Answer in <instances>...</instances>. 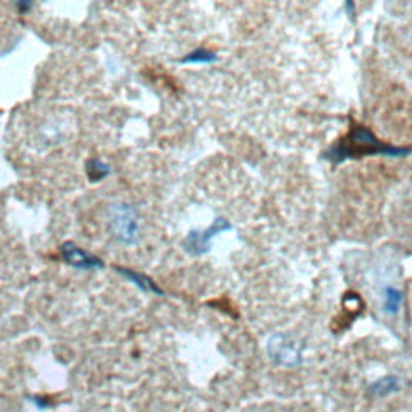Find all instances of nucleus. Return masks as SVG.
Segmentation results:
<instances>
[{
  "label": "nucleus",
  "instance_id": "nucleus-10",
  "mask_svg": "<svg viewBox=\"0 0 412 412\" xmlns=\"http://www.w3.org/2000/svg\"><path fill=\"white\" fill-rule=\"evenodd\" d=\"M218 57L216 53L211 51H206V48H197V51L187 53L185 57L180 60V63L187 65H208L216 62Z\"/></svg>",
  "mask_w": 412,
  "mask_h": 412
},
{
  "label": "nucleus",
  "instance_id": "nucleus-3",
  "mask_svg": "<svg viewBox=\"0 0 412 412\" xmlns=\"http://www.w3.org/2000/svg\"><path fill=\"white\" fill-rule=\"evenodd\" d=\"M230 229H232V226H230L229 221H226L224 218H218L210 227L201 230V232H199V230H192V232L187 234V237L184 240V248L194 256L206 255L211 248V240L214 237H218L219 234L226 232V230Z\"/></svg>",
  "mask_w": 412,
  "mask_h": 412
},
{
  "label": "nucleus",
  "instance_id": "nucleus-2",
  "mask_svg": "<svg viewBox=\"0 0 412 412\" xmlns=\"http://www.w3.org/2000/svg\"><path fill=\"white\" fill-rule=\"evenodd\" d=\"M109 226L119 244L133 246L139 241V216L128 203H117L109 208Z\"/></svg>",
  "mask_w": 412,
  "mask_h": 412
},
{
  "label": "nucleus",
  "instance_id": "nucleus-11",
  "mask_svg": "<svg viewBox=\"0 0 412 412\" xmlns=\"http://www.w3.org/2000/svg\"><path fill=\"white\" fill-rule=\"evenodd\" d=\"M16 8H18L20 15H25L32 8V4H29V2H18V4H16Z\"/></svg>",
  "mask_w": 412,
  "mask_h": 412
},
{
  "label": "nucleus",
  "instance_id": "nucleus-4",
  "mask_svg": "<svg viewBox=\"0 0 412 412\" xmlns=\"http://www.w3.org/2000/svg\"><path fill=\"white\" fill-rule=\"evenodd\" d=\"M60 255L68 266L79 269V271H98V269L105 267V263L100 258L81 248L74 241H65L60 248Z\"/></svg>",
  "mask_w": 412,
  "mask_h": 412
},
{
  "label": "nucleus",
  "instance_id": "nucleus-1",
  "mask_svg": "<svg viewBox=\"0 0 412 412\" xmlns=\"http://www.w3.org/2000/svg\"><path fill=\"white\" fill-rule=\"evenodd\" d=\"M412 150L406 147H393L388 144H383L377 139L376 135L371 133V129L364 128V126L354 124L351 128L350 134L338 140L337 144L328 148L326 153V158L333 164L343 163L351 158H361V157H372V155H383V157H408Z\"/></svg>",
  "mask_w": 412,
  "mask_h": 412
},
{
  "label": "nucleus",
  "instance_id": "nucleus-8",
  "mask_svg": "<svg viewBox=\"0 0 412 412\" xmlns=\"http://www.w3.org/2000/svg\"><path fill=\"white\" fill-rule=\"evenodd\" d=\"M86 173L91 182H100V180L108 178L109 173H112V168L105 161L98 160V158H92V160L87 161Z\"/></svg>",
  "mask_w": 412,
  "mask_h": 412
},
{
  "label": "nucleus",
  "instance_id": "nucleus-6",
  "mask_svg": "<svg viewBox=\"0 0 412 412\" xmlns=\"http://www.w3.org/2000/svg\"><path fill=\"white\" fill-rule=\"evenodd\" d=\"M117 271L124 279H128L129 282H133L137 288H140L142 292L163 295V290L158 287V285L153 282L150 277L145 276V274H140L137 271H133V269H126V267H117Z\"/></svg>",
  "mask_w": 412,
  "mask_h": 412
},
{
  "label": "nucleus",
  "instance_id": "nucleus-9",
  "mask_svg": "<svg viewBox=\"0 0 412 412\" xmlns=\"http://www.w3.org/2000/svg\"><path fill=\"white\" fill-rule=\"evenodd\" d=\"M403 300H404V295L401 290L394 287L385 288V301H383L385 312H388V314H397V312L401 310V306H403Z\"/></svg>",
  "mask_w": 412,
  "mask_h": 412
},
{
  "label": "nucleus",
  "instance_id": "nucleus-5",
  "mask_svg": "<svg viewBox=\"0 0 412 412\" xmlns=\"http://www.w3.org/2000/svg\"><path fill=\"white\" fill-rule=\"evenodd\" d=\"M267 353L277 364L296 366L301 362V351L287 335H274L267 343Z\"/></svg>",
  "mask_w": 412,
  "mask_h": 412
},
{
  "label": "nucleus",
  "instance_id": "nucleus-7",
  "mask_svg": "<svg viewBox=\"0 0 412 412\" xmlns=\"http://www.w3.org/2000/svg\"><path fill=\"white\" fill-rule=\"evenodd\" d=\"M398 390H399V378L388 376V377L380 378V380H377L376 383H372L367 393H369V397L372 398H383L394 392H398Z\"/></svg>",
  "mask_w": 412,
  "mask_h": 412
}]
</instances>
